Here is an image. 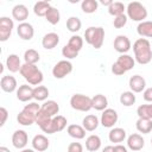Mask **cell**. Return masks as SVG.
Wrapping results in <instances>:
<instances>
[{
	"label": "cell",
	"mask_w": 152,
	"mask_h": 152,
	"mask_svg": "<svg viewBox=\"0 0 152 152\" xmlns=\"http://www.w3.org/2000/svg\"><path fill=\"white\" fill-rule=\"evenodd\" d=\"M0 152H11V151H10L7 147H5V146H1V147H0Z\"/></svg>",
	"instance_id": "50"
},
{
	"label": "cell",
	"mask_w": 152,
	"mask_h": 152,
	"mask_svg": "<svg viewBox=\"0 0 152 152\" xmlns=\"http://www.w3.org/2000/svg\"><path fill=\"white\" fill-rule=\"evenodd\" d=\"M91 104H93V108L96 110H104V109H107L108 100L104 95L96 94L95 96L91 97Z\"/></svg>",
	"instance_id": "27"
},
{
	"label": "cell",
	"mask_w": 152,
	"mask_h": 152,
	"mask_svg": "<svg viewBox=\"0 0 152 152\" xmlns=\"http://www.w3.org/2000/svg\"><path fill=\"white\" fill-rule=\"evenodd\" d=\"M100 4H102L103 6H107V7H109V6L113 4V1H112V0H101V1H100Z\"/></svg>",
	"instance_id": "48"
},
{
	"label": "cell",
	"mask_w": 152,
	"mask_h": 152,
	"mask_svg": "<svg viewBox=\"0 0 152 152\" xmlns=\"http://www.w3.org/2000/svg\"><path fill=\"white\" fill-rule=\"evenodd\" d=\"M81 26H82V23H81L80 18H77V17H70L66 20V28L70 32H77V31H80L81 30Z\"/></svg>",
	"instance_id": "39"
},
{
	"label": "cell",
	"mask_w": 152,
	"mask_h": 152,
	"mask_svg": "<svg viewBox=\"0 0 152 152\" xmlns=\"http://www.w3.org/2000/svg\"><path fill=\"white\" fill-rule=\"evenodd\" d=\"M114 152H128L127 151V147L121 145V144H118L114 146Z\"/></svg>",
	"instance_id": "47"
},
{
	"label": "cell",
	"mask_w": 152,
	"mask_h": 152,
	"mask_svg": "<svg viewBox=\"0 0 152 152\" xmlns=\"http://www.w3.org/2000/svg\"><path fill=\"white\" fill-rule=\"evenodd\" d=\"M137 114L139 118L152 120V103L151 104H141L137 109Z\"/></svg>",
	"instance_id": "38"
},
{
	"label": "cell",
	"mask_w": 152,
	"mask_h": 152,
	"mask_svg": "<svg viewBox=\"0 0 152 152\" xmlns=\"http://www.w3.org/2000/svg\"><path fill=\"white\" fill-rule=\"evenodd\" d=\"M127 11V17L129 19H132L133 21H144V19H146L147 17V10L146 7L138 2V1H132L127 5L126 7Z\"/></svg>",
	"instance_id": "6"
},
{
	"label": "cell",
	"mask_w": 152,
	"mask_h": 152,
	"mask_svg": "<svg viewBox=\"0 0 152 152\" xmlns=\"http://www.w3.org/2000/svg\"><path fill=\"white\" fill-rule=\"evenodd\" d=\"M120 103L124 104L125 107H131L135 103V95L133 91H124L120 95Z\"/></svg>",
	"instance_id": "36"
},
{
	"label": "cell",
	"mask_w": 152,
	"mask_h": 152,
	"mask_svg": "<svg viewBox=\"0 0 152 152\" xmlns=\"http://www.w3.org/2000/svg\"><path fill=\"white\" fill-rule=\"evenodd\" d=\"M62 55L63 57H65L66 59H72V58H76L78 56V51H76L75 49H72L69 44L64 45L63 49H62Z\"/></svg>",
	"instance_id": "41"
},
{
	"label": "cell",
	"mask_w": 152,
	"mask_h": 152,
	"mask_svg": "<svg viewBox=\"0 0 152 152\" xmlns=\"http://www.w3.org/2000/svg\"><path fill=\"white\" fill-rule=\"evenodd\" d=\"M45 19H46L51 25H56V24H58L59 20H61V13H59V11H58L56 7H52V6H51V8L48 11V13H46V15H45Z\"/></svg>",
	"instance_id": "37"
},
{
	"label": "cell",
	"mask_w": 152,
	"mask_h": 152,
	"mask_svg": "<svg viewBox=\"0 0 152 152\" xmlns=\"http://www.w3.org/2000/svg\"><path fill=\"white\" fill-rule=\"evenodd\" d=\"M58 43H59V36L55 32L46 33L42 39V45L46 50H52L53 48H56L58 45Z\"/></svg>",
	"instance_id": "20"
},
{
	"label": "cell",
	"mask_w": 152,
	"mask_h": 152,
	"mask_svg": "<svg viewBox=\"0 0 152 152\" xmlns=\"http://www.w3.org/2000/svg\"><path fill=\"white\" fill-rule=\"evenodd\" d=\"M131 46H132V44H131V40H129V38L127 36L119 34L114 39V49H115V51H118L121 55L128 52Z\"/></svg>",
	"instance_id": "12"
},
{
	"label": "cell",
	"mask_w": 152,
	"mask_h": 152,
	"mask_svg": "<svg viewBox=\"0 0 152 152\" xmlns=\"http://www.w3.org/2000/svg\"><path fill=\"white\" fill-rule=\"evenodd\" d=\"M84 39L86 42L91 45L94 49H100L103 44L104 39V30L101 26H90L84 31Z\"/></svg>",
	"instance_id": "5"
},
{
	"label": "cell",
	"mask_w": 152,
	"mask_h": 152,
	"mask_svg": "<svg viewBox=\"0 0 152 152\" xmlns=\"http://www.w3.org/2000/svg\"><path fill=\"white\" fill-rule=\"evenodd\" d=\"M70 106L71 108L80 110V112H88L93 108L91 97L83 95V94H74L70 97Z\"/></svg>",
	"instance_id": "8"
},
{
	"label": "cell",
	"mask_w": 152,
	"mask_h": 152,
	"mask_svg": "<svg viewBox=\"0 0 152 152\" xmlns=\"http://www.w3.org/2000/svg\"><path fill=\"white\" fill-rule=\"evenodd\" d=\"M116 63H118L119 65H121L126 71H128V70L133 69V66H134V64H135V59H134L132 56H129V55H127V53H124V55H120V56L118 57Z\"/></svg>",
	"instance_id": "28"
},
{
	"label": "cell",
	"mask_w": 152,
	"mask_h": 152,
	"mask_svg": "<svg viewBox=\"0 0 152 152\" xmlns=\"http://www.w3.org/2000/svg\"><path fill=\"white\" fill-rule=\"evenodd\" d=\"M99 124H100V122H99V118H97L96 115H94V114H89V115L84 116L83 120H82V126H83V128H84L86 131H88V132L95 131V129L97 128Z\"/></svg>",
	"instance_id": "24"
},
{
	"label": "cell",
	"mask_w": 152,
	"mask_h": 152,
	"mask_svg": "<svg viewBox=\"0 0 152 152\" xmlns=\"http://www.w3.org/2000/svg\"><path fill=\"white\" fill-rule=\"evenodd\" d=\"M17 32H18V36L23 39V40H31L33 38V34H34V30H33V26L30 24V23H20L17 27Z\"/></svg>",
	"instance_id": "14"
},
{
	"label": "cell",
	"mask_w": 152,
	"mask_h": 152,
	"mask_svg": "<svg viewBox=\"0 0 152 152\" xmlns=\"http://www.w3.org/2000/svg\"><path fill=\"white\" fill-rule=\"evenodd\" d=\"M135 127L137 129L142 133V134H147L152 131V120L150 119H142V118H139L135 122Z\"/></svg>",
	"instance_id": "30"
},
{
	"label": "cell",
	"mask_w": 152,
	"mask_h": 152,
	"mask_svg": "<svg viewBox=\"0 0 152 152\" xmlns=\"http://www.w3.org/2000/svg\"><path fill=\"white\" fill-rule=\"evenodd\" d=\"M145 145V140L144 138L138 134V133H133L127 138V147L134 152L140 151Z\"/></svg>",
	"instance_id": "15"
},
{
	"label": "cell",
	"mask_w": 152,
	"mask_h": 152,
	"mask_svg": "<svg viewBox=\"0 0 152 152\" xmlns=\"http://www.w3.org/2000/svg\"><path fill=\"white\" fill-rule=\"evenodd\" d=\"M0 118H1V120H0V126H4V125L6 124L7 118H8V112H7V109H6L5 107H0Z\"/></svg>",
	"instance_id": "45"
},
{
	"label": "cell",
	"mask_w": 152,
	"mask_h": 152,
	"mask_svg": "<svg viewBox=\"0 0 152 152\" xmlns=\"http://www.w3.org/2000/svg\"><path fill=\"white\" fill-rule=\"evenodd\" d=\"M151 145H152V138H151Z\"/></svg>",
	"instance_id": "52"
},
{
	"label": "cell",
	"mask_w": 152,
	"mask_h": 152,
	"mask_svg": "<svg viewBox=\"0 0 152 152\" xmlns=\"http://www.w3.org/2000/svg\"><path fill=\"white\" fill-rule=\"evenodd\" d=\"M142 97H144L145 101H147V102H152V87L146 88V89L144 90V93H142Z\"/></svg>",
	"instance_id": "46"
},
{
	"label": "cell",
	"mask_w": 152,
	"mask_h": 152,
	"mask_svg": "<svg viewBox=\"0 0 152 152\" xmlns=\"http://www.w3.org/2000/svg\"><path fill=\"white\" fill-rule=\"evenodd\" d=\"M112 72H113L114 75H116V76H121V75H124V74L126 72V70H125L121 65H119V64L115 62V63L112 64Z\"/></svg>",
	"instance_id": "44"
},
{
	"label": "cell",
	"mask_w": 152,
	"mask_h": 152,
	"mask_svg": "<svg viewBox=\"0 0 152 152\" xmlns=\"http://www.w3.org/2000/svg\"><path fill=\"white\" fill-rule=\"evenodd\" d=\"M71 71H72V64L68 59H63V61L57 62L55 64V66L52 68V75L55 78H58V80L64 78Z\"/></svg>",
	"instance_id": "9"
},
{
	"label": "cell",
	"mask_w": 152,
	"mask_h": 152,
	"mask_svg": "<svg viewBox=\"0 0 152 152\" xmlns=\"http://www.w3.org/2000/svg\"><path fill=\"white\" fill-rule=\"evenodd\" d=\"M66 119L63 116V115H56L53 116L49 122H46L45 125H43L40 127V129L44 132V133H48V134H53V133H57V132H61L63 131L65 127H66Z\"/></svg>",
	"instance_id": "7"
},
{
	"label": "cell",
	"mask_w": 152,
	"mask_h": 152,
	"mask_svg": "<svg viewBox=\"0 0 152 152\" xmlns=\"http://www.w3.org/2000/svg\"><path fill=\"white\" fill-rule=\"evenodd\" d=\"M12 17L19 21V23H25V20L28 17V10L25 5L23 4H18L12 8Z\"/></svg>",
	"instance_id": "19"
},
{
	"label": "cell",
	"mask_w": 152,
	"mask_h": 152,
	"mask_svg": "<svg viewBox=\"0 0 152 152\" xmlns=\"http://www.w3.org/2000/svg\"><path fill=\"white\" fill-rule=\"evenodd\" d=\"M21 152H36L33 148H23Z\"/></svg>",
	"instance_id": "51"
},
{
	"label": "cell",
	"mask_w": 152,
	"mask_h": 152,
	"mask_svg": "<svg viewBox=\"0 0 152 152\" xmlns=\"http://www.w3.org/2000/svg\"><path fill=\"white\" fill-rule=\"evenodd\" d=\"M126 23H127V15L126 14H121V15H118V17L114 18L113 25L116 28H121V27H124L126 25Z\"/></svg>",
	"instance_id": "42"
},
{
	"label": "cell",
	"mask_w": 152,
	"mask_h": 152,
	"mask_svg": "<svg viewBox=\"0 0 152 152\" xmlns=\"http://www.w3.org/2000/svg\"><path fill=\"white\" fill-rule=\"evenodd\" d=\"M68 152H83V146L81 142H71L68 146Z\"/></svg>",
	"instance_id": "43"
},
{
	"label": "cell",
	"mask_w": 152,
	"mask_h": 152,
	"mask_svg": "<svg viewBox=\"0 0 152 152\" xmlns=\"http://www.w3.org/2000/svg\"><path fill=\"white\" fill-rule=\"evenodd\" d=\"M20 75L28 82V84L32 86H39L43 82V72L38 69L36 64H27L24 63L20 69Z\"/></svg>",
	"instance_id": "4"
},
{
	"label": "cell",
	"mask_w": 152,
	"mask_h": 152,
	"mask_svg": "<svg viewBox=\"0 0 152 152\" xmlns=\"http://www.w3.org/2000/svg\"><path fill=\"white\" fill-rule=\"evenodd\" d=\"M102 152H114V146L108 145V146H106V147L102 150Z\"/></svg>",
	"instance_id": "49"
},
{
	"label": "cell",
	"mask_w": 152,
	"mask_h": 152,
	"mask_svg": "<svg viewBox=\"0 0 152 152\" xmlns=\"http://www.w3.org/2000/svg\"><path fill=\"white\" fill-rule=\"evenodd\" d=\"M126 131L121 127H114L109 131L108 133V138H109V141L110 142H122L125 139H126Z\"/></svg>",
	"instance_id": "23"
},
{
	"label": "cell",
	"mask_w": 152,
	"mask_h": 152,
	"mask_svg": "<svg viewBox=\"0 0 152 152\" xmlns=\"http://www.w3.org/2000/svg\"><path fill=\"white\" fill-rule=\"evenodd\" d=\"M133 51H134V59L141 64H148L152 61V49L151 44L146 38H139L133 44Z\"/></svg>",
	"instance_id": "1"
},
{
	"label": "cell",
	"mask_w": 152,
	"mask_h": 152,
	"mask_svg": "<svg viewBox=\"0 0 152 152\" xmlns=\"http://www.w3.org/2000/svg\"><path fill=\"white\" fill-rule=\"evenodd\" d=\"M97 7H99V2L96 0H83L81 2V10L88 14L96 12Z\"/></svg>",
	"instance_id": "33"
},
{
	"label": "cell",
	"mask_w": 152,
	"mask_h": 152,
	"mask_svg": "<svg viewBox=\"0 0 152 152\" xmlns=\"http://www.w3.org/2000/svg\"><path fill=\"white\" fill-rule=\"evenodd\" d=\"M50 8H51V5L49 1H38L33 6V12L38 17H45Z\"/></svg>",
	"instance_id": "31"
},
{
	"label": "cell",
	"mask_w": 152,
	"mask_h": 152,
	"mask_svg": "<svg viewBox=\"0 0 152 152\" xmlns=\"http://www.w3.org/2000/svg\"><path fill=\"white\" fill-rule=\"evenodd\" d=\"M17 80L14 76L7 75V76H2L1 81H0V87L6 93H13L17 89Z\"/></svg>",
	"instance_id": "21"
},
{
	"label": "cell",
	"mask_w": 152,
	"mask_h": 152,
	"mask_svg": "<svg viewBox=\"0 0 152 152\" xmlns=\"http://www.w3.org/2000/svg\"><path fill=\"white\" fill-rule=\"evenodd\" d=\"M66 132L71 138L77 139V140L83 139L86 137V129L83 128V126H80V125H75V124L69 125L66 128Z\"/></svg>",
	"instance_id": "26"
},
{
	"label": "cell",
	"mask_w": 152,
	"mask_h": 152,
	"mask_svg": "<svg viewBox=\"0 0 152 152\" xmlns=\"http://www.w3.org/2000/svg\"><path fill=\"white\" fill-rule=\"evenodd\" d=\"M137 32L140 37H146V38H152V21L151 20H144L138 24L137 26Z\"/></svg>",
	"instance_id": "25"
},
{
	"label": "cell",
	"mask_w": 152,
	"mask_h": 152,
	"mask_svg": "<svg viewBox=\"0 0 152 152\" xmlns=\"http://www.w3.org/2000/svg\"><path fill=\"white\" fill-rule=\"evenodd\" d=\"M28 142L27 133L24 129H17L12 135V144L15 148H24Z\"/></svg>",
	"instance_id": "13"
},
{
	"label": "cell",
	"mask_w": 152,
	"mask_h": 152,
	"mask_svg": "<svg viewBox=\"0 0 152 152\" xmlns=\"http://www.w3.org/2000/svg\"><path fill=\"white\" fill-rule=\"evenodd\" d=\"M128 86L131 88V91H133V93H141L142 90H145L146 81L140 75H133L129 78V81H128Z\"/></svg>",
	"instance_id": "16"
},
{
	"label": "cell",
	"mask_w": 152,
	"mask_h": 152,
	"mask_svg": "<svg viewBox=\"0 0 152 152\" xmlns=\"http://www.w3.org/2000/svg\"><path fill=\"white\" fill-rule=\"evenodd\" d=\"M118 119H119V115H118L116 110L112 109V108H107L101 114V122L100 124L106 128H112L118 122Z\"/></svg>",
	"instance_id": "10"
},
{
	"label": "cell",
	"mask_w": 152,
	"mask_h": 152,
	"mask_svg": "<svg viewBox=\"0 0 152 152\" xmlns=\"http://www.w3.org/2000/svg\"><path fill=\"white\" fill-rule=\"evenodd\" d=\"M40 109V106L37 102H30L28 104H26L23 110L18 114L17 116V121L23 125V126H30L32 124L36 122L37 119V114Z\"/></svg>",
	"instance_id": "3"
},
{
	"label": "cell",
	"mask_w": 152,
	"mask_h": 152,
	"mask_svg": "<svg viewBox=\"0 0 152 152\" xmlns=\"http://www.w3.org/2000/svg\"><path fill=\"white\" fill-rule=\"evenodd\" d=\"M13 27H14V24L12 19H10L8 17L0 18V40L1 42H6L10 38Z\"/></svg>",
	"instance_id": "11"
},
{
	"label": "cell",
	"mask_w": 152,
	"mask_h": 152,
	"mask_svg": "<svg viewBox=\"0 0 152 152\" xmlns=\"http://www.w3.org/2000/svg\"><path fill=\"white\" fill-rule=\"evenodd\" d=\"M59 112V106L56 101L53 100H48L45 101L42 106L40 109L37 114V119H36V124L42 127L43 125H45L46 122H49L53 116H56Z\"/></svg>",
	"instance_id": "2"
},
{
	"label": "cell",
	"mask_w": 152,
	"mask_h": 152,
	"mask_svg": "<svg viewBox=\"0 0 152 152\" xmlns=\"http://www.w3.org/2000/svg\"><path fill=\"white\" fill-rule=\"evenodd\" d=\"M68 44H69L72 49H75L76 51L80 52V50H81L82 46H83V38L80 37V36H77V34L71 36L70 39H69V42H68Z\"/></svg>",
	"instance_id": "40"
},
{
	"label": "cell",
	"mask_w": 152,
	"mask_h": 152,
	"mask_svg": "<svg viewBox=\"0 0 152 152\" xmlns=\"http://www.w3.org/2000/svg\"><path fill=\"white\" fill-rule=\"evenodd\" d=\"M21 63H20V59H19V56L15 55V53H11L7 56L6 58V66L8 69V71L11 72H18L20 71L21 69Z\"/></svg>",
	"instance_id": "22"
},
{
	"label": "cell",
	"mask_w": 152,
	"mask_h": 152,
	"mask_svg": "<svg viewBox=\"0 0 152 152\" xmlns=\"http://www.w3.org/2000/svg\"><path fill=\"white\" fill-rule=\"evenodd\" d=\"M49 96V89L45 86H37L33 88V99L37 101H45Z\"/></svg>",
	"instance_id": "32"
},
{
	"label": "cell",
	"mask_w": 152,
	"mask_h": 152,
	"mask_svg": "<svg viewBox=\"0 0 152 152\" xmlns=\"http://www.w3.org/2000/svg\"><path fill=\"white\" fill-rule=\"evenodd\" d=\"M39 59H40V56H39L38 51L34 49H28L24 53V61L27 64H36Z\"/></svg>",
	"instance_id": "35"
},
{
	"label": "cell",
	"mask_w": 152,
	"mask_h": 152,
	"mask_svg": "<svg viewBox=\"0 0 152 152\" xmlns=\"http://www.w3.org/2000/svg\"><path fill=\"white\" fill-rule=\"evenodd\" d=\"M17 99L21 102H27L33 99V88L28 84H21L17 89Z\"/></svg>",
	"instance_id": "17"
},
{
	"label": "cell",
	"mask_w": 152,
	"mask_h": 152,
	"mask_svg": "<svg viewBox=\"0 0 152 152\" xmlns=\"http://www.w3.org/2000/svg\"><path fill=\"white\" fill-rule=\"evenodd\" d=\"M125 10H126V6L122 4V2H120V1H113V4L108 7V13L110 14V15H114V17H118V15H121V14H125L124 12H125Z\"/></svg>",
	"instance_id": "34"
},
{
	"label": "cell",
	"mask_w": 152,
	"mask_h": 152,
	"mask_svg": "<svg viewBox=\"0 0 152 152\" xmlns=\"http://www.w3.org/2000/svg\"><path fill=\"white\" fill-rule=\"evenodd\" d=\"M49 145H50L49 139L43 134H37L32 139V147L37 152H43V151L48 150Z\"/></svg>",
	"instance_id": "18"
},
{
	"label": "cell",
	"mask_w": 152,
	"mask_h": 152,
	"mask_svg": "<svg viewBox=\"0 0 152 152\" xmlns=\"http://www.w3.org/2000/svg\"><path fill=\"white\" fill-rule=\"evenodd\" d=\"M101 147V139L96 134H91L86 139V148L89 152H95Z\"/></svg>",
	"instance_id": "29"
}]
</instances>
